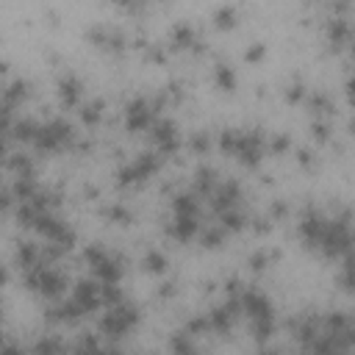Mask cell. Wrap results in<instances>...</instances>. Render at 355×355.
<instances>
[{
	"instance_id": "cell-9",
	"label": "cell",
	"mask_w": 355,
	"mask_h": 355,
	"mask_svg": "<svg viewBox=\"0 0 355 355\" xmlns=\"http://www.w3.org/2000/svg\"><path fill=\"white\" fill-rule=\"evenodd\" d=\"M324 230H327V219L319 216L316 211H305L302 219H300V239L305 247H319L322 239H324Z\"/></svg>"
},
{
	"instance_id": "cell-29",
	"label": "cell",
	"mask_w": 355,
	"mask_h": 355,
	"mask_svg": "<svg viewBox=\"0 0 355 355\" xmlns=\"http://www.w3.org/2000/svg\"><path fill=\"white\" fill-rule=\"evenodd\" d=\"M100 111H103V103H100V100H94V103H89V105H83V122H89V125H94V122L100 119Z\"/></svg>"
},
{
	"instance_id": "cell-8",
	"label": "cell",
	"mask_w": 355,
	"mask_h": 355,
	"mask_svg": "<svg viewBox=\"0 0 355 355\" xmlns=\"http://www.w3.org/2000/svg\"><path fill=\"white\" fill-rule=\"evenodd\" d=\"M150 139L155 144V153L169 155L178 150V128L172 119H155V125L150 128Z\"/></svg>"
},
{
	"instance_id": "cell-34",
	"label": "cell",
	"mask_w": 355,
	"mask_h": 355,
	"mask_svg": "<svg viewBox=\"0 0 355 355\" xmlns=\"http://www.w3.org/2000/svg\"><path fill=\"white\" fill-rule=\"evenodd\" d=\"M261 53H263V47H261V44H255V47H250V53H247V58H258Z\"/></svg>"
},
{
	"instance_id": "cell-25",
	"label": "cell",
	"mask_w": 355,
	"mask_h": 355,
	"mask_svg": "<svg viewBox=\"0 0 355 355\" xmlns=\"http://www.w3.org/2000/svg\"><path fill=\"white\" fill-rule=\"evenodd\" d=\"M172 352L175 355H197V347L191 344L189 333H175L172 336Z\"/></svg>"
},
{
	"instance_id": "cell-16",
	"label": "cell",
	"mask_w": 355,
	"mask_h": 355,
	"mask_svg": "<svg viewBox=\"0 0 355 355\" xmlns=\"http://www.w3.org/2000/svg\"><path fill=\"white\" fill-rule=\"evenodd\" d=\"M169 42H172V47H178V50L202 47V44L197 42V33H194V28H191L189 22H178V25L172 28V33H169Z\"/></svg>"
},
{
	"instance_id": "cell-19",
	"label": "cell",
	"mask_w": 355,
	"mask_h": 355,
	"mask_svg": "<svg viewBox=\"0 0 355 355\" xmlns=\"http://www.w3.org/2000/svg\"><path fill=\"white\" fill-rule=\"evenodd\" d=\"M53 322H67V324H72V322H78L80 316H83V311H80V305L69 297L67 302H61V305H55L50 313H47Z\"/></svg>"
},
{
	"instance_id": "cell-30",
	"label": "cell",
	"mask_w": 355,
	"mask_h": 355,
	"mask_svg": "<svg viewBox=\"0 0 355 355\" xmlns=\"http://www.w3.org/2000/svg\"><path fill=\"white\" fill-rule=\"evenodd\" d=\"M233 19H236V11H233V8H219V11H216V25H219V28H222V25L230 28Z\"/></svg>"
},
{
	"instance_id": "cell-15",
	"label": "cell",
	"mask_w": 355,
	"mask_h": 355,
	"mask_svg": "<svg viewBox=\"0 0 355 355\" xmlns=\"http://www.w3.org/2000/svg\"><path fill=\"white\" fill-rule=\"evenodd\" d=\"M169 233L178 239V241H191L197 233H200V222L194 216H175L169 222Z\"/></svg>"
},
{
	"instance_id": "cell-36",
	"label": "cell",
	"mask_w": 355,
	"mask_h": 355,
	"mask_svg": "<svg viewBox=\"0 0 355 355\" xmlns=\"http://www.w3.org/2000/svg\"><path fill=\"white\" fill-rule=\"evenodd\" d=\"M261 355H280V352H275V349H263Z\"/></svg>"
},
{
	"instance_id": "cell-11",
	"label": "cell",
	"mask_w": 355,
	"mask_h": 355,
	"mask_svg": "<svg viewBox=\"0 0 355 355\" xmlns=\"http://www.w3.org/2000/svg\"><path fill=\"white\" fill-rule=\"evenodd\" d=\"M72 300L80 305L83 313H92L103 305V286L94 283V280H80L75 288H72Z\"/></svg>"
},
{
	"instance_id": "cell-5",
	"label": "cell",
	"mask_w": 355,
	"mask_h": 355,
	"mask_svg": "<svg viewBox=\"0 0 355 355\" xmlns=\"http://www.w3.org/2000/svg\"><path fill=\"white\" fill-rule=\"evenodd\" d=\"M86 261H89V266L94 269V275H97L103 283H116V280L122 277V263H119V258L111 255V252H105V250L97 247V244L86 247Z\"/></svg>"
},
{
	"instance_id": "cell-33",
	"label": "cell",
	"mask_w": 355,
	"mask_h": 355,
	"mask_svg": "<svg viewBox=\"0 0 355 355\" xmlns=\"http://www.w3.org/2000/svg\"><path fill=\"white\" fill-rule=\"evenodd\" d=\"M3 355H25V349H22L19 344H14V341H6V349H3Z\"/></svg>"
},
{
	"instance_id": "cell-6",
	"label": "cell",
	"mask_w": 355,
	"mask_h": 355,
	"mask_svg": "<svg viewBox=\"0 0 355 355\" xmlns=\"http://www.w3.org/2000/svg\"><path fill=\"white\" fill-rule=\"evenodd\" d=\"M161 166V153H141L136 155L128 166H122L119 172V183L128 186V183H139V180H147L150 175H155Z\"/></svg>"
},
{
	"instance_id": "cell-13",
	"label": "cell",
	"mask_w": 355,
	"mask_h": 355,
	"mask_svg": "<svg viewBox=\"0 0 355 355\" xmlns=\"http://www.w3.org/2000/svg\"><path fill=\"white\" fill-rule=\"evenodd\" d=\"M58 97H61V103L64 105H78L80 103V97H83V83L75 78V75H64L61 80H58Z\"/></svg>"
},
{
	"instance_id": "cell-4",
	"label": "cell",
	"mask_w": 355,
	"mask_h": 355,
	"mask_svg": "<svg viewBox=\"0 0 355 355\" xmlns=\"http://www.w3.org/2000/svg\"><path fill=\"white\" fill-rule=\"evenodd\" d=\"M139 319V308L130 305V302H119V305H111L100 322V330L108 336V338H119L125 336Z\"/></svg>"
},
{
	"instance_id": "cell-27",
	"label": "cell",
	"mask_w": 355,
	"mask_h": 355,
	"mask_svg": "<svg viewBox=\"0 0 355 355\" xmlns=\"http://www.w3.org/2000/svg\"><path fill=\"white\" fill-rule=\"evenodd\" d=\"M144 266H147L150 272H164V269H166V258H164L161 252L150 250V252H147V258H144Z\"/></svg>"
},
{
	"instance_id": "cell-7",
	"label": "cell",
	"mask_w": 355,
	"mask_h": 355,
	"mask_svg": "<svg viewBox=\"0 0 355 355\" xmlns=\"http://www.w3.org/2000/svg\"><path fill=\"white\" fill-rule=\"evenodd\" d=\"M155 105L153 103H147V100H133V103H128V108H125V125H128V130H150L153 125H155Z\"/></svg>"
},
{
	"instance_id": "cell-12",
	"label": "cell",
	"mask_w": 355,
	"mask_h": 355,
	"mask_svg": "<svg viewBox=\"0 0 355 355\" xmlns=\"http://www.w3.org/2000/svg\"><path fill=\"white\" fill-rule=\"evenodd\" d=\"M239 197H241V191H239L236 180H219V186L211 194V205L216 214H225V211H233L239 205Z\"/></svg>"
},
{
	"instance_id": "cell-3",
	"label": "cell",
	"mask_w": 355,
	"mask_h": 355,
	"mask_svg": "<svg viewBox=\"0 0 355 355\" xmlns=\"http://www.w3.org/2000/svg\"><path fill=\"white\" fill-rule=\"evenodd\" d=\"M75 139V128L64 119H50L44 125H39V133L33 139L36 150L39 153H55V150H64L69 141Z\"/></svg>"
},
{
	"instance_id": "cell-10",
	"label": "cell",
	"mask_w": 355,
	"mask_h": 355,
	"mask_svg": "<svg viewBox=\"0 0 355 355\" xmlns=\"http://www.w3.org/2000/svg\"><path fill=\"white\" fill-rule=\"evenodd\" d=\"M239 313H241L239 297H230L227 302L216 305V308L208 313V319H211V330H216V333H230L233 324H236V319H239Z\"/></svg>"
},
{
	"instance_id": "cell-14",
	"label": "cell",
	"mask_w": 355,
	"mask_h": 355,
	"mask_svg": "<svg viewBox=\"0 0 355 355\" xmlns=\"http://www.w3.org/2000/svg\"><path fill=\"white\" fill-rule=\"evenodd\" d=\"M28 94H31V83L28 80H11L8 86H6V92H3V108H17V105H22L25 100H28Z\"/></svg>"
},
{
	"instance_id": "cell-1",
	"label": "cell",
	"mask_w": 355,
	"mask_h": 355,
	"mask_svg": "<svg viewBox=\"0 0 355 355\" xmlns=\"http://www.w3.org/2000/svg\"><path fill=\"white\" fill-rule=\"evenodd\" d=\"M319 250H322L327 258L349 255V252L355 250V236H352V230H349V222H347V216H338V219H327V230H324V239H322Z\"/></svg>"
},
{
	"instance_id": "cell-28",
	"label": "cell",
	"mask_w": 355,
	"mask_h": 355,
	"mask_svg": "<svg viewBox=\"0 0 355 355\" xmlns=\"http://www.w3.org/2000/svg\"><path fill=\"white\" fill-rule=\"evenodd\" d=\"M308 105H311V111H316V114L330 111V100H327L324 94H319V92H313V94L308 97Z\"/></svg>"
},
{
	"instance_id": "cell-2",
	"label": "cell",
	"mask_w": 355,
	"mask_h": 355,
	"mask_svg": "<svg viewBox=\"0 0 355 355\" xmlns=\"http://www.w3.org/2000/svg\"><path fill=\"white\" fill-rule=\"evenodd\" d=\"M25 286L42 297H58L64 288H67V277L50 266V263H39L33 266L31 272H25Z\"/></svg>"
},
{
	"instance_id": "cell-17",
	"label": "cell",
	"mask_w": 355,
	"mask_h": 355,
	"mask_svg": "<svg viewBox=\"0 0 355 355\" xmlns=\"http://www.w3.org/2000/svg\"><path fill=\"white\" fill-rule=\"evenodd\" d=\"M327 39H330L333 47H341L344 42H352V28H349V22L341 19V17H333V19L327 22Z\"/></svg>"
},
{
	"instance_id": "cell-18",
	"label": "cell",
	"mask_w": 355,
	"mask_h": 355,
	"mask_svg": "<svg viewBox=\"0 0 355 355\" xmlns=\"http://www.w3.org/2000/svg\"><path fill=\"white\" fill-rule=\"evenodd\" d=\"M216 186H219V178H216L214 166H200L194 172V191L197 194H214Z\"/></svg>"
},
{
	"instance_id": "cell-24",
	"label": "cell",
	"mask_w": 355,
	"mask_h": 355,
	"mask_svg": "<svg viewBox=\"0 0 355 355\" xmlns=\"http://www.w3.org/2000/svg\"><path fill=\"white\" fill-rule=\"evenodd\" d=\"M219 225L225 227V230H241L244 225H247V219H244V214L239 211V208H233V211H225V214H219Z\"/></svg>"
},
{
	"instance_id": "cell-21",
	"label": "cell",
	"mask_w": 355,
	"mask_h": 355,
	"mask_svg": "<svg viewBox=\"0 0 355 355\" xmlns=\"http://www.w3.org/2000/svg\"><path fill=\"white\" fill-rule=\"evenodd\" d=\"M33 355H67V344L58 336H42L33 344Z\"/></svg>"
},
{
	"instance_id": "cell-38",
	"label": "cell",
	"mask_w": 355,
	"mask_h": 355,
	"mask_svg": "<svg viewBox=\"0 0 355 355\" xmlns=\"http://www.w3.org/2000/svg\"><path fill=\"white\" fill-rule=\"evenodd\" d=\"M333 355H344V352H333Z\"/></svg>"
},
{
	"instance_id": "cell-35",
	"label": "cell",
	"mask_w": 355,
	"mask_h": 355,
	"mask_svg": "<svg viewBox=\"0 0 355 355\" xmlns=\"http://www.w3.org/2000/svg\"><path fill=\"white\" fill-rule=\"evenodd\" d=\"M347 92H349V97H355V78L347 80Z\"/></svg>"
},
{
	"instance_id": "cell-31",
	"label": "cell",
	"mask_w": 355,
	"mask_h": 355,
	"mask_svg": "<svg viewBox=\"0 0 355 355\" xmlns=\"http://www.w3.org/2000/svg\"><path fill=\"white\" fill-rule=\"evenodd\" d=\"M191 147H194V150H200V153H205V150H208V133H194Z\"/></svg>"
},
{
	"instance_id": "cell-22",
	"label": "cell",
	"mask_w": 355,
	"mask_h": 355,
	"mask_svg": "<svg viewBox=\"0 0 355 355\" xmlns=\"http://www.w3.org/2000/svg\"><path fill=\"white\" fill-rule=\"evenodd\" d=\"M8 166L17 172V178H33V161H31L28 153H11Z\"/></svg>"
},
{
	"instance_id": "cell-37",
	"label": "cell",
	"mask_w": 355,
	"mask_h": 355,
	"mask_svg": "<svg viewBox=\"0 0 355 355\" xmlns=\"http://www.w3.org/2000/svg\"><path fill=\"white\" fill-rule=\"evenodd\" d=\"M352 55H355V39H352Z\"/></svg>"
},
{
	"instance_id": "cell-23",
	"label": "cell",
	"mask_w": 355,
	"mask_h": 355,
	"mask_svg": "<svg viewBox=\"0 0 355 355\" xmlns=\"http://www.w3.org/2000/svg\"><path fill=\"white\" fill-rule=\"evenodd\" d=\"M214 75H216V83H219L225 92H230V89L236 86V72H233V67H230V64H216Z\"/></svg>"
},
{
	"instance_id": "cell-26",
	"label": "cell",
	"mask_w": 355,
	"mask_h": 355,
	"mask_svg": "<svg viewBox=\"0 0 355 355\" xmlns=\"http://www.w3.org/2000/svg\"><path fill=\"white\" fill-rule=\"evenodd\" d=\"M225 236H227V230H225L222 225H214V227L202 230V244H205V247H219V244L225 241Z\"/></svg>"
},
{
	"instance_id": "cell-20",
	"label": "cell",
	"mask_w": 355,
	"mask_h": 355,
	"mask_svg": "<svg viewBox=\"0 0 355 355\" xmlns=\"http://www.w3.org/2000/svg\"><path fill=\"white\" fill-rule=\"evenodd\" d=\"M172 211H175V216H200V202H197V197L194 194H175V200H172Z\"/></svg>"
},
{
	"instance_id": "cell-32",
	"label": "cell",
	"mask_w": 355,
	"mask_h": 355,
	"mask_svg": "<svg viewBox=\"0 0 355 355\" xmlns=\"http://www.w3.org/2000/svg\"><path fill=\"white\" fill-rule=\"evenodd\" d=\"M108 216H111V219H116V222H122V225H125V222H130V214H128L125 208H119V205H114V208L108 211Z\"/></svg>"
}]
</instances>
